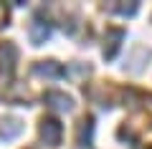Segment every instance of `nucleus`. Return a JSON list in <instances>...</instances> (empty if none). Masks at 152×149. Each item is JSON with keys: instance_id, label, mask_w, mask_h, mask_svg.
<instances>
[{"instance_id": "obj_4", "label": "nucleus", "mask_w": 152, "mask_h": 149, "mask_svg": "<svg viewBox=\"0 0 152 149\" xmlns=\"http://www.w3.org/2000/svg\"><path fill=\"white\" fill-rule=\"evenodd\" d=\"M46 104H51V106L58 109V111H69L71 109V99L66 94H61V91H48V94H46Z\"/></svg>"}, {"instance_id": "obj_8", "label": "nucleus", "mask_w": 152, "mask_h": 149, "mask_svg": "<svg viewBox=\"0 0 152 149\" xmlns=\"http://www.w3.org/2000/svg\"><path fill=\"white\" fill-rule=\"evenodd\" d=\"M112 10L114 13H122V15H132V13L137 10V3H132V5H114Z\"/></svg>"}, {"instance_id": "obj_1", "label": "nucleus", "mask_w": 152, "mask_h": 149, "mask_svg": "<svg viewBox=\"0 0 152 149\" xmlns=\"http://www.w3.org/2000/svg\"><path fill=\"white\" fill-rule=\"evenodd\" d=\"M18 61V48L13 43H3L0 46V81H10L13 71H15Z\"/></svg>"}, {"instance_id": "obj_3", "label": "nucleus", "mask_w": 152, "mask_h": 149, "mask_svg": "<svg viewBox=\"0 0 152 149\" xmlns=\"http://www.w3.org/2000/svg\"><path fill=\"white\" fill-rule=\"evenodd\" d=\"M28 36H31V43H33V46H41V43H46V38L51 36V25L36 18V20L31 23V28H28Z\"/></svg>"}, {"instance_id": "obj_5", "label": "nucleus", "mask_w": 152, "mask_h": 149, "mask_svg": "<svg viewBox=\"0 0 152 149\" xmlns=\"http://www.w3.org/2000/svg\"><path fill=\"white\" fill-rule=\"evenodd\" d=\"M109 48L107 51H104V56H107V58H114V53H117V51H119V41L122 38H124V31H119V28H112V31H109Z\"/></svg>"}, {"instance_id": "obj_7", "label": "nucleus", "mask_w": 152, "mask_h": 149, "mask_svg": "<svg viewBox=\"0 0 152 149\" xmlns=\"http://www.w3.org/2000/svg\"><path fill=\"white\" fill-rule=\"evenodd\" d=\"M20 121L18 119H8V121H3V126H0V137H5V139H10V137H15V134H20Z\"/></svg>"}, {"instance_id": "obj_2", "label": "nucleus", "mask_w": 152, "mask_h": 149, "mask_svg": "<svg viewBox=\"0 0 152 149\" xmlns=\"http://www.w3.org/2000/svg\"><path fill=\"white\" fill-rule=\"evenodd\" d=\"M61 134H64V129H61V124L56 119H43L41 121V137H43V142L48 147H58Z\"/></svg>"}, {"instance_id": "obj_6", "label": "nucleus", "mask_w": 152, "mask_h": 149, "mask_svg": "<svg viewBox=\"0 0 152 149\" xmlns=\"http://www.w3.org/2000/svg\"><path fill=\"white\" fill-rule=\"evenodd\" d=\"M36 73H43V76H51V78H56V76L64 73V68H61L56 61H43V63L36 66Z\"/></svg>"}]
</instances>
